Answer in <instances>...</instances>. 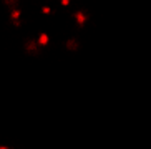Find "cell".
Here are the masks:
<instances>
[{
  "label": "cell",
  "mask_w": 151,
  "mask_h": 149,
  "mask_svg": "<svg viewBox=\"0 0 151 149\" xmlns=\"http://www.w3.org/2000/svg\"><path fill=\"white\" fill-rule=\"evenodd\" d=\"M75 20H76V23H78V25H83V23L86 22V15H85L83 12H76L75 13Z\"/></svg>",
  "instance_id": "cell-1"
},
{
  "label": "cell",
  "mask_w": 151,
  "mask_h": 149,
  "mask_svg": "<svg viewBox=\"0 0 151 149\" xmlns=\"http://www.w3.org/2000/svg\"><path fill=\"white\" fill-rule=\"evenodd\" d=\"M48 35H47V33H42L40 37H38V45H42V47H45V45L48 43Z\"/></svg>",
  "instance_id": "cell-2"
},
{
  "label": "cell",
  "mask_w": 151,
  "mask_h": 149,
  "mask_svg": "<svg viewBox=\"0 0 151 149\" xmlns=\"http://www.w3.org/2000/svg\"><path fill=\"white\" fill-rule=\"evenodd\" d=\"M67 48H68V50H76V48H78V42H76L75 38H73V40H68Z\"/></svg>",
  "instance_id": "cell-3"
},
{
  "label": "cell",
  "mask_w": 151,
  "mask_h": 149,
  "mask_svg": "<svg viewBox=\"0 0 151 149\" xmlns=\"http://www.w3.org/2000/svg\"><path fill=\"white\" fill-rule=\"evenodd\" d=\"M0 149H9V148H7V146H0Z\"/></svg>",
  "instance_id": "cell-4"
}]
</instances>
